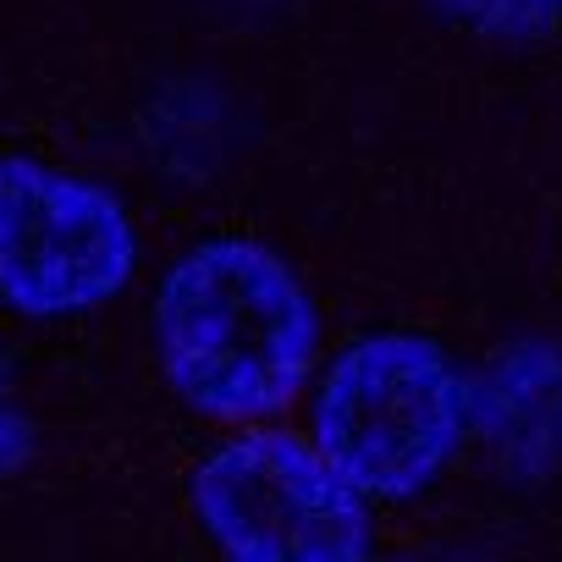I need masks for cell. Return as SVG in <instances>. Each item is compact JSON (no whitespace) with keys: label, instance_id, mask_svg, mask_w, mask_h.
Here are the masks:
<instances>
[{"label":"cell","instance_id":"obj_5","mask_svg":"<svg viewBox=\"0 0 562 562\" xmlns=\"http://www.w3.org/2000/svg\"><path fill=\"white\" fill-rule=\"evenodd\" d=\"M436 7L474 29V34H502V40H524V34H540L557 12L562 0H436Z\"/></svg>","mask_w":562,"mask_h":562},{"label":"cell","instance_id":"obj_4","mask_svg":"<svg viewBox=\"0 0 562 562\" xmlns=\"http://www.w3.org/2000/svg\"><path fill=\"white\" fill-rule=\"evenodd\" d=\"M138 270V226L127 204L67 166L0 160V304L23 321L94 315Z\"/></svg>","mask_w":562,"mask_h":562},{"label":"cell","instance_id":"obj_3","mask_svg":"<svg viewBox=\"0 0 562 562\" xmlns=\"http://www.w3.org/2000/svg\"><path fill=\"white\" fill-rule=\"evenodd\" d=\"M204 540L243 562H353L375 551L370 496L299 430L243 425L188 485Z\"/></svg>","mask_w":562,"mask_h":562},{"label":"cell","instance_id":"obj_6","mask_svg":"<svg viewBox=\"0 0 562 562\" xmlns=\"http://www.w3.org/2000/svg\"><path fill=\"white\" fill-rule=\"evenodd\" d=\"M23 458H29V419L18 414V397L7 386V370H0V480L18 474Z\"/></svg>","mask_w":562,"mask_h":562},{"label":"cell","instance_id":"obj_2","mask_svg":"<svg viewBox=\"0 0 562 562\" xmlns=\"http://www.w3.org/2000/svg\"><path fill=\"white\" fill-rule=\"evenodd\" d=\"M474 392L458 359L419 331H375L342 348L310 392V441L370 496L408 502L458 458Z\"/></svg>","mask_w":562,"mask_h":562},{"label":"cell","instance_id":"obj_1","mask_svg":"<svg viewBox=\"0 0 562 562\" xmlns=\"http://www.w3.org/2000/svg\"><path fill=\"white\" fill-rule=\"evenodd\" d=\"M166 386L210 425H281L315 386L321 310L299 270L254 237L193 243L155 293Z\"/></svg>","mask_w":562,"mask_h":562}]
</instances>
